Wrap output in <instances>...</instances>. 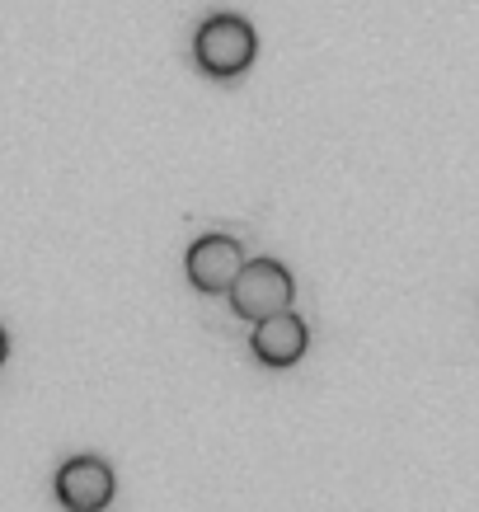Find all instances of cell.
<instances>
[{"instance_id":"8992f818","label":"cell","mask_w":479,"mask_h":512,"mask_svg":"<svg viewBox=\"0 0 479 512\" xmlns=\"http://www.w3.org/2000/svg\"><path fill=\"white\" fill-rule=\"evenodd\" d=\"M5 353H10V339H5V329H0V362H5Z\"/></svg>"},{"instance_id":"5b68a950","label":"cell","mask_w":479,"mask_h":512,"mask_svg":"<svg viewBox=\"0 0 479 512\" xmlns=\"http://www.w3.org/2000/svg\"><path fill=\"white\" fill-rule=\"evenodd\" d=\"M306 343H310V329L292 311L263 315V320H254V334H249V348H254V357L263 367H292V362H301Z\"/></svg>"},{"instance_id":"277c9868","label":"cell","mask_w":479,"mask_h":512,"mask_svg":"<svg viewBox=\"0 0 479 512\" xmlns=\"http://www.w3.org/2000/svg\"><path fill=\"white\" fill-rule=\"evenodd\" d=\"M240 268H245V249H240V240H231V235H202V240H193L184 254L188 282L207 296L231 292V282Z\"/></svg>"},{"instance_id":"3957f363","label":"cell","mask_w":479,"mask_h":512,"mask_svg":"<svg viewBox=\"0 0 479 512\" xmlns=\"http://www.w3.org/2000/svg\"><path fill=\"white\" fill-rule=\"evenodd\" d=\"M52 489H57V503H62L66 512H104L113 503L118 480H113V466L104 456H71V461L57 470Z\"/></svg>"},{"instance_id":"6da1fadb","label":"cell","mask_w":479,"mask_h":512,"mask_svg":"<svg viewBox=\"0 0 479 512\" xmlns=\"http://www.w3.org/2000/svg\"><path fill=\"white\" fill-rule=\"evenodd\" d=\"M259 57V33L245 15H212L202 19L193 33V62L202 76L212 80H235L245 76Z\"/></svg>"},{"instance_id":"7a4b0ae2","label":"cell","mask_w":479,"mask_h":512,"mask_svg":"<svg viewBox=\"0 0 479 512\" xmlns=\"http://www.w3.org/2000/svg\"><path fill=\"white\" fill-rule=\"evenodd\" d=\"M292 292H296V282L278 259H249V264L235 273L226 296H231V311L254 325L263 315L287 311V306H292Z\"/></svg>"}]
</instances>
